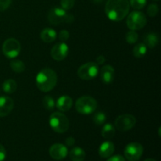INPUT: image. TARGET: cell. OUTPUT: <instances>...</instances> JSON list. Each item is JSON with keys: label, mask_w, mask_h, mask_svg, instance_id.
<instances>
[{"label": "cell", "mask_w": 161, "mask_h": 161, "mask_svg": "<svg viewBox=\"0 0 161 161\" xmlns=\"http://www.w3.org/2000/svg\"><path fill=\"white\" fill-rule=\"evenodd\" d=\"M146 23H147V18L141 11H133L127 16V25L130 30L136 31V30L142 29L146 26Z\"/></svg>", "instance_id": "6"}, {"label": "cell", "mask_w": 161, "mask_h": 161, "mask_svg": "<svg viewBox=\"0 0 161 161\" xmlns=\"http://www.w3.org/2000/svg\"><path fill=\"white\" fill-rule=\"evenodd\" d=\"M21 47L18 40L14 38L6 39L3 44V53L6 58L14 59L20 53Z\"/></svg>", "instance_id": "8"}, {"label": "cell", "mask_w": 161, "mask_h": 161, "mask_svg": "<svg viewBox=\"0 0 161 161\" xmlns=\"http://www.w3.org/2000/svg\"><path fill=\"white\" fill-rule=\"evenodd\" d=\"M11 69L17 73H21L25 70V64L20 60H13L9 64Z\"/></svg>", "instance_id": "23"}, {"label": "cell", "mask_w": 161, "mask_h": 161, "mask_svg": "<svg viewBox=\"0 0 161 161\" xmlns=\"http://www.w3.org/2000/svg\"><path fill=\"white\" fill-rule=\"evenodd\" d=\"M58 83L57 73L51 69L45 68L37 74L36 83L38 89L42 92H49L56 86Z\"/></svg>", "instance_id": "2"}, {"label": "cell", "mask_w": 161, "mask_h": 161, "mask_svg": "<svg viewBox=\"0 0 161 161\" xmlns=\"http://www.w3.org/2000/svg\"><path fill=\"white\" fill-rule=\"evenodd\" d=\"M49 124L53 130L59 134L64 133L69 128V119L65 115L59 112H55L50 115Z\"/></svg>", "instance_id": "3"}, {"label": "cell", "mask_w": 161, "mask_h": 161, "mask_svg": "<svg viewBox=\"0 0 161 161\" xmlns=\"http://www.w3.org/2000/svg\"><path fill=\"white\" fill-rule=\"evenodd\" d=\"M73 104L72 97L68 95H62L58 99L56 102V107L61 112H67L71 109Z\"/></svg>", "instance_id": "16"}, {"label": "cell", "mask_w": 161, "mask_h": 161, "mask_svg": "<svg viewBox=\"0 0 161 161\" xmlns=\"http://www.w3.org/2000/svg\"><path fill=\"white\" fill-rule=\"evenodd\" d=\"M6 149L3 145L0 144V161H3L6 159Z\"/></svg>", "instance_id": "33"}, {"label": "cell", "mask_w": 161, "mask_h": 161, "mask_svg": "<svg viewBox=\"0 0 161 161\" xmlns=\"http://www.w3.org/2000/svg\"><path fill=\"white\" fill-rule=\"evenodd\" d=\"M75 142V140L73 137H69V138H66L65 143L68 146H72Z\"/></svg>", "instance_id": "34"}, {"label": "cell", "mask_w": 161, "mask_h": 161, "mask_svg": "<svg viewBox=\"0 0 161 161\" xmlns=\"http://www.w3.org/2000/svg\"><path fill=\"white\" fill-rule=\"evenodd\" d=\"M14 102L12 98L7 96L0 97V117H5L12 112Z\"/></svg>", "instance_id": "13"}, {"label": "cell", "mask_w": 161, "mask_h": 161, "mask_svg": "<svg viewBox=\"0 0 161 161\" xmlns=\"http://www.w3.org/2000/svg\"><path fill=\"white\" fill-rule=\"evenodd\" d=\"M97 107V101L90 96L80 97L75 102V109L79 113L83 115L91 114L95 111Z\"/></svg>", "instance_id": "5"}, {"label": "cell", "mask_w": 161, "mask_h": 161, "mask_svg": "<svg viewBox=\"0 0 161 161\" xmlns=\"http://www.w3.org/2000/svg\"><path fill=\"white\" fill-rule=\"evenodd\" d=\"M69 157L72 161H83L86 158V153L82 148L75 147L70 151Z\"/></svg>", "instance_id": "19"}, {"label": "cell", "mask_w": 161, "mask_h": 161, "mask_svg": "<svg viewBox=\"0 0 161 161\" xmlns=\"http://www.w3.org/2000/svg\"><path fill=\"white\" fill-rule=\"evenodd\" d=\"M42 105L47 110H53L56 106V102L51 96L47 95L42 99Z\"/></svg>", "instance_id": "24"}, {"label": "cell", "mask_w": 161, "mask_h": 161, "mask_svg": "<svg viewBox=\"0 0 161 161\" xmlns=\"http://www.w3.org/2000/svg\"><path fill=\"white\" fill-rule=\"evenodd\" d=\"M146 3H147V0H130L129 2L131 7L137 10H139V9L144 8L146 5Z\"/></svg>", "instance_id": "27"}, {"label": "cell", "mask_w": 161, "mask_h": 161, "mask_svg": "<svg viewBox=\"0 0 161 161\" xmlns=\"http://www.w3.org/2000/svg\"><path fill=\"white\" fill-rule=\"evenodd\" d=\"M115 128L119 131H128L136 124V118L130 114H124L118 116L115 120Z\"/></svg>", "instance_id": "9"}, {"label": "cell", "mask_w": 161, "mask_h": 161, "mask_svg": "<svg viewBox=\"0 0 161 161\" xmlns=\"http://www.w3.org/2000/svg\"><path fill=\"white\" fill-rule=\"evenodd\" d=\"M40 38L44 42L50 43L57 39V32L50 28H46L41 31Z\"/></svg>", "instance_id": "17"}, {"label": "cell", "mask_w": 161, "mask_h": 161, "mask_svg": "<svg viewBox=\"0 0 161 161\" xmlns=\"http://www.w3.org/2000/svg\"><path fill=\"white\" fill-rule=\"evenodd\" d=\"M96 61H97L96 63H97V64H104V63H105V57L102 56V55H100V56H98L97 58H96Z\"/></svg>", "instance_id": "35"}, {"label": "cell", "mask_w": 161, "mask_h": 161, "mask_svg": "<svg viewBox=\"0 0 161 161\" xmlns=\"http://www.w3.org/2000/svg\"><path fill=\"white\" fill-rule=\"evenodd\" d=\"M105 14L113 21H120L129 14V0H108L105 4Z\"/></svg>", "instance_id": "1"}, {"label": "cell", "mask_w": 161, "mask_h": 161, "mask_svg": "<svg viewBox=\"0 0 161 161\" xmlns=\"http://www.w3.org/2000/svg\"><path fill=\"white\" fill-rule=\"evenodd\" d=\"M68 149L64 145L61 143H56L50 146L49 153L50 156L55 160H64L68 155Z\"/></svg>", "instance_id": "12"}, {"label": "cell", "mask_w": 161, "mask_h": 161, "mask_svg": "<svg viewBox=\"0 0 161 161\" xmlns=\"http://www.w3.org/2000/svg\"><path fill=\"white\" fill-rule=\"evenodd\" d=\"M138 34L134 30H130L126 34V40L129 44H135L138 42Z\"/></svg>", "instance_id": "26"}, {"label": "cell", "mask_w": 161, "mask_h": 161, "mask_svg": "<svg viewBox=\"0 0 161 161\" xmlns=\"http://www.w3.org/2000/svg\"><path fill=\"white\" fill-rule=\"evenodd\" d=\"M106 115L105 113H104L103 112L100 111L97 112L94 114V117H93V120H94V123L97 126H102L104 124L106 121Z\"/></svg>", "instance_id": "25"}, {"label": "cell", "mask_w": 161, "mask_h": 161, "mask_svg": "<svg viewBox=\"0 0 161 161\" xmlns=\"http://www.w3.org/2000/svg\"><path fill=\"white\" fill-rule=\"evenodd\" d=\"M101 80L105 84L111 83L115 77V69L109 64L104 65L100 71Z\"/></svg>", "instance_id": "14"}, {"label": "cell", "mask_w": 161, "mask_h": 161, "mask_svg": "<svg viewBox=\"0 0 161 161\" xmlns=\"http://www.w3.org/2000/svg\"><path fill=\"white\" fill-rule=\"evenodd\" d=\"M153 1H159V0H153Z\"/></svg>", "instance_id": "38"}, {"label": "cell", "mask_w": 161, "mask_h": 161, "mask_svg": "<svg viewBox=\"0 0 161 161\" xmlns=\"http://www.w3.org/2000/svg\"><path fill=\"white\" fill-rule=\"evenodd\" d=\"M17 89V83L13 79H8L3 83V90L6 94H13Z\"/></svg>", "instance_id": "20"}, {"label": "cell", "mask_w": 161, "mask_h": 161, "mask_svg": "<svg viewBox=\"0 0 161 161\" xmlns=\"http://www.w3.org/2000/svg\"><path fill=\"white\" fill-rule=\"evenodd\" d=\"M144 161H157V160H153V159H146V160H145Z\"/></svg>", "instance_id": "37"}, {"label": "cell", "mask_w": 161, "mask_h": 161, "mask_svg": "<svg viewBox=\"0 0 161 161\" xmlns=\"http://www.w3.org/2000/svg\"><path fill=\"white\" fill-rule=\"evenodd\" d=\"M48 20L51 25H58L61 23H72L74 20V17L67 11L60 7H54L50 9L48 13Z\"/></svg>", "instance_id": "4"}, {"label": "cell", "mask_w": 161, "mask_h": 161, "mask_svg": "<svg viewBox=\"0 0 161 161\" xmlns=\"http://www.w3.org/2000/svg\"><path fill=\"white\" fill-rule=\"evenodd\" d=\"M99 72L98 64L95 62H87L79 68L78 76L83 80H91L95 78Z\"/></svg>", "instance_id": "7"}, {"label": "cell", "mask_w": 161, "mask_h": 161, "mask_svg": "<svg viewBox=\"0 0 161 161\" xmlns=\"http://www.w3.org/2000/svg\"><path fill=\"white\" fill-rule=\"evenodd\" d=\"M12 0H0V12L7 9L11 4Z\"/></svg>", "instance_id": "31"}, {"label": "cell", "mask_w": 161, "mask_h": 161, "mask_svg": "<svg viewBox=\"0 0 161 161\" xmlns=\"http://www.w3.org/2000/svg\"><path fill=\"white\" fill-rule=\"evenodd\" d=\"M116 133V128L112 124H106L103 126L102 129V135L104 138L110 139L113 138Z\"/></svg>", "instance_id": "21"}, {"label": "cell", "mask_w": 161, "mask_h": 161, "mask_svg": "<svg viewBox=\"0 0 161 161\" xmlns=\"http://www.w3.org/2000/svg\"><path fill=\"white\" fill-rule=\"evenodd\" d=\"M75 5V0H61V6L64 10H69L73 8Z\"/></svg>", "instance_id": "29"}, {"label": "cell", "mask_w": 161, "mask_h": 161, "mask_svg": "<svg viewBox=\"0 0 161 161\" xmlns=\"http://www.w3.org/2000/svg\"><path fill=\"white\" fill-rule=\"evenodd\" d=\"M143 146L138 142H130L124 149V157L129 161H138L143 154Z\"/></svg>", "instance_id": "10"}, {"label": "cell", "mask_w": 161, "mask_h": 161, "mask_svg": "<svg viewBox=\"0 0 161 161\" xmlns=\"http://www.w3.org/2000/svg\"><path fill=\"white\" fill-rule=\"evenodd\" d=\"M148 47L145 45L144 42H140L136 44L133 49V54L135 58H142L147 53Z\"/></svg>", "instance_id": "22"}, {"label": "cell", "mask_w": 161, "mask_h": 161, "mask_svg": "<svg viewBox=\"0 0 161 161\" xmlns=\"http://www.w3.org/2000/svg\"><path fill=\"white\" fill-rule=\"evenodd\" d=\"M115 151V146L112 142H104L98 149V154L102 158L106 159L111 157Z\"/></svg>", "instance_id": "15"}, {"label": "cell", "mask_w": 161, "mask_h": 161, "mask_svg": "<svg viewBox=\"0 0 161 161\" xmlns=\"http://www.w3.org/2000/svg\"><path fill=\"white\" fill-rule=\"evenodd\" d=\"M69 54V46L64 42H58L55 44L51 49L50 55L52 58L57 61L64 60Z\"/></svg>", "instance_id": "11"}, {"label": "cell", "mask_w": 161, "mask_h": 161, "mask_svg": "<svg viewBox=\"0 0 161 161\" xmlns=\"http://www.w3.org/2000/svg\"><path fill=\"white\" fill-rule=\"evenodd\" d=\"M70 36V33L67 31V30H61L59 33V39L61 42H65L69 39Z\"/></svg>", "instance_id": "30"}, {"label": "cell", "mask_w": 161, "mask_h": 161, "mask_svg": "<svg viewBox=\"0 0 161 161\" xmlns=\"http://www.w3.org/2000/svg\"><path fill=\"white\" fill-rule=\"evenodd\" d=\"M159 41H160V39L157 33H149V34H146L144 37L145 45L150 49L157 47V44L159 43Z\"/></svg>", "instance_id": "18"}, {"label": "cell", "mask_w": 161, "mask_h": 161, "mask_svg": "<svg viewBox=\"0 0 161 161\" xmlns=\"http://www.w3.org/2000/svg\"><path fill=\"white\" fill-rule=\"evenodd\" d=\"M93 2H94V3H103L104 1H105V0H92Z\"/></svg>", "instance_id": "36"}, {"label": "cell", "mask_w": 161, "mask_h": 161, "mask_svg": "<svg viewBox=\"0 0 161 161\" xmlns=\"http://www.w3.org/2000/svg\"><path fill=\"white\" fill-rule=\"evenodd\" d=\"M159 12V7L157 4L155 3H152V4L149 5L148 6V9H147V14L149 17H156L157 15Z\"/></svg>", "instance_id": "28"}, {"label": "cell", "mask_w": 161, "mask_h": 161, "mask_svg": "<svg viewBox=\"0 0 161 161\" xmlns=\"http://www.w3.org/2000/svg\"><path fill=\"white\" fill-rule=\"evenodd\" d=\"M107 161H125V159L121 155H115L113 157H108Z\"/></svg>", "instance_id": "32"}]
</instances>
